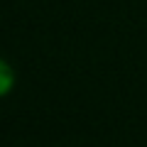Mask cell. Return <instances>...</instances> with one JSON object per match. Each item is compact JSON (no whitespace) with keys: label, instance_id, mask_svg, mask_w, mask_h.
I'll list each match as a JSON object with an SVG mask.
<instances>
[{"label":"cell","instance_id":"obj_1","mask_svg":"<svg viewBox=\"0 0 147 147\" xmlns=\"http://www.w3.org/2000/svg\"><path fill=\"white\" fill-rule=\"evenodd\" d=\"M15 86V71H12L10 64H5L0 59V96H7Z\"/></svg>","mask_w":147,"mask_h":147}]
</instances>
